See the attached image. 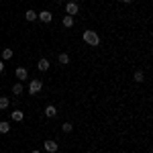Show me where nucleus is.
I'll use <instances>...</instances> for the list:
<instances>
[{
	"label": "nucleus",
	"instance_id": "f8f14e48",
	"mask_svg": "<svg viewBox=\"0 0 153 153\" xmlns=\"http://www.w3.org/2000/svg\"><path fill=\"white\" fill-rule=\"evenodd\" d=\"M57 59H59V63H61V65H68V63H70V55H68V53H59Z\"/></svg>",
	"mask_w": 153,
	"mask_h": 153
},
{
	"label": "nucleus",
	"instance_id": "6ab92c4d",
	"mask_svg": "<svg viewBox=\"0 0 153 153\" xmlns=\"http://www.w3.org/2000/svg\"><path fill=\"white\" fill-rule=\"evenodd\" d=\"M4 71V61H0V74Z\"/></svg>",
	"mask_w": 153,
	"mask_h": 153
},
{
	"label": "nucleus",
	"instance_id": "f03ea898",
	"mask_svg": "<svg viewBox=\"0 0 153 153\" xmlns=\"http://www.w3.org/2000/svg\"><path fill=\"white\" fill-rule=\"evenodd\" d=\"M41 90H43L41 80H31V82H29V94H39Z\"/></svg>",
	"mask_w": 153,
	"mask_h": 153
},
{
	"label": "nucleus",
	"instance_id": "aec40b11",
	"mask_svg": "<svg viewBox=\"0 0 153 153\" xmlns=\"http://www.w3.org/2000/svg\"><path fill=\"white\" fill-rule=\"evenodd\" d=\"M31 153H41V151H39V149H35V151H31Z\"/></svg>",
	"mask_w": 153,
	"mask_h": 153
},
{
	"label": "nucleus",
	"instance_id": "f257e3e1",
	"mask_svg": "<svg viewBox=\"0 0 153 153\" xmlns=\"http://www.w3.org/2000/svg\"><path fill=\"white\" fill-rule=\"evenodd\" d=\"M82 39H84L86 45H92V47H98V45H100V37H98V33H94L92 29H86Z\"/></svg>",
	"mask_w": 153,
	"mask_h": 153
},
{
	"label": "nucleus",
	"instance_id": "a211bd4d",
	"mask_svg": "<svg viewBox=\"0 0 153 153\" xmlns=\"http://www.w3.org/2000/svg\"><path fill=\"white\" fill-rule=\"evenodd\" d=\"M10 57H12V49L6 47L4 51H2V59H10Z\"/></svg>",
	"mask_w": 153,
	"mask_h": 153
},
{
	"label": "nucleus",
	"instance_id": "7ed1b4c3",
	"mask_svg": "<svg viewBox=\"0 0 153 153\" xmlns=\"http://www.w3.org/2000/svg\"><path fill=\"white\" fill-rule=\"evenodd\" d=\"M43 149H45L47 153H57L59 145H57L55 141H51V139H49V141H45V143H43Z\"/></svg>",
	"mask_w": 153,
	"mask_h": 153
},
{
	"label": "nucleus",
	"instance_id": "423d86ee",
	"mask_svg": "<svg viewBox=\"0 0 153 153\" xmlns=\"http://www.w3.org/2000/svg\"><path fill=\"white\" fill-rule=\"evenodd\" d=\"M14 76L19 78V82H25V80L29 78V71L25 70V68H16V71H14Z\"/></svg>",
	"mask_w": 153,
	"mask_h": 153
},
{
	"label": "nucleus",
	"instance_id": "39448f33",
	"mask_svg": "<svg viewBox=\"0 0 153 153\" xmlns=\"http://www.w3.org/2000/svg\"><path fill=\"white\" fill-rule=\"evenodd\" d=\"M78 10H80V6H78L76 2H68V6H65V12H68L70 16H76V14H78Z\"/></svg>",
	"mask_w": 153,
	"mask_h": 153
},
{
	"label": "nucleus",
	"instance_id": "f3484780",
	"mask_svg": "<svg viewBox=\"0 0 153 153\" xmlns=\"http://www.w3.org/2000/svg\"><path fill=\"white\" fill-rule=\"evenodd\" d=\"M71 129H74L71 123H63V125H61V131H63V133H71Z\"/></svg>",
	"mask_w": 153,
	"mask_h": 153
},
{
	"label": "nucleus",
	"instance_id": "4468645a",
	"mask_svg": "<svg viewBox=\"0 0 153 153\" xmlns=\"http://www.w3.org/2000/svg\"><path fill=\"white\" fill-rule=\"evenodd\" d=\"M61 23H63V27H68V29H70V27H74V16H70V14H65Z\"/></svg>",
	"mask_w": 153,
	"mask_h": 153
},
{
	"label": "nucleus",
	"instance_id": "2eb2a0df",
	"mask_svg": "<svg viewBox=\"0 0 153 153\" xmlns=\"http://www.w3.org/2000/svg\"><path fill=\"white\" fill-rule=\"evenodd\" d=\"M8 131H10V123H8V120H2V123H0V133L6 135Z\"/></svg>",
	"mask_w": 153,
	"mask_h": 153
},
{
	"label": "nucleus",
	"instance_id": "412c9836",
	"mask_svg": "<svg viewBox=\"0 0 153 153\" xmlns=\"http://www.w3.org/2000/svg\"><path fill=\"white\" fill-rule=\"evenodd\" d=\"M123 2H133V0H123Z\"/></svg>",
	"mask_w": 153,
	"mask_h": 153
},
{
	"label": "nucleus",
	"instance_id": "6e6552de",
	"mask_svg": "<svg viewBox=\"0 0 153 153\" xmlns=\"http://www.w3.org/2000/svg\"><path fill=\"white\" fill-rule=\"evenodd\" d=\"M55 114H57V108H55V106H53V104H49V106H45V117H49V118H53V117H55Z\"/></svg>",
	"mask_w": 153,
	"mask_h": 153
},
{
	"label": "nucleus",
	"instance_id": "9d476101",
	"mask_svg": "<svg viewBox=\"0 0 153 153\" xmlns=\"http://www.w3.org/2000/svg\"><path fill=\"white\" fill-rule=\"evenodd\" d=\"M25 92V88H23V84L19 82V84H14V86H12V94H16V96H21Z\"/></svg>",
	"mask_w": 153,
	"mask_h": 153
},
{
	"label": "nucleus",
	"instance_id": "1a4fd4ad",
	"mask_svg": "<svg viewBox=\"0 0 153 153\" xmlns=\"http://www.w3.org/2000/svg\"><path fill=\"white\" fill-rule=\"evenodd\" d=\"M10 118L14 120V123H21V120L25 118V114L21 112V110H12V112H10Z\"/></svg>",
	"mask_w": 153,
	"mask_h": 153
},
{
	"label": "nucleus",
	"instance_id": "dca6fc26",
	"mask_svg": "<svg viewBox=\"0 0 153 153\" xmlns=\"http://www.w3.org/2000/svg\"><path fill=\"white\" fill-rule=\"evenodd\" d=\"M133 80L137 84H141L143 80H145V76H143V71H135V76H133Z\"/></svg>",
	"mask_w": 153,
	"mask_h": 153
},
{
	"label": "nucleus",
	"instance_id": "ddd939ff",
	"mask_svg": "<svg viewBox=\"0 0 153 153\" xmlns=\"http://www.w3.org/2000/svg\"><path fill=\"white\" fill-rule=\"evenodd\" d=\"M25 19H27L29 23H33V21H37V12L35 10H27L25 12Z\"/></svg>",
	"mask_w": 153,
	"mask_h": 153
},
{
	"label": "nucleus",
	"instance_id": "20e7f679",
	"mask_svg": "<svg viewBox=\"0 0 153 153\" xmlns=\"http://www.w3.org/2000/svg\"><path fill=\"white\" fill-rule=\"evenodd\" d=\"M37 19H39L41 23H51V21H53V14H51L49 10H43V12L37 14Z\"/></svg>",
	"mask_w": 153,
	"mask_h": 153
},
{
	"label": "nucleus",
	"instance_id": "9b49d317",
	"mask_svg": "<svg viewBox=\"0 0 153 153\" xmlns=\"http://www.w3.org/2000/svg\"><path fill=\"white\" fill-rule=\"evenodd\" d=\"M8 106H10V100L6 96H0V110H6Z\"/></svg>",
	"mask_w": 153,
	"mask_h": 153
},
{
	"label": "nucleus",
	"instance_id": "0eeeda50",
	"mask_svg": "<svg viewBox=\"0 0 153 153\" xmlns=\"http://www.w3.org/2000/svg\"><path fill=\"white\" fill-rule=\"evenodd\" d=\"M49 65H51V63H49V61H47L45 57L37 61V70H39V71H47V70H49Z\"/></svg>",
	"mask_w": 153,
	"mask_h": 153
}]
</instances>
